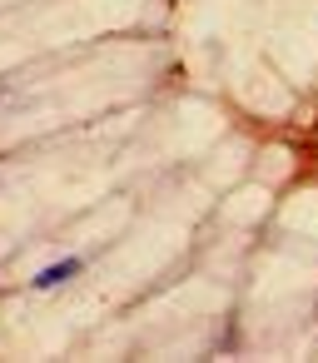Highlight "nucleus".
I'll return each instance as SVG.
<instances>
[{"label":"nucleus","instance_id":"f257e3e1","mask_svg":"<svg viewBox=\"0 0 318 363\" xmlns=\"http://www.w3.org/2000/svg\"><path fill=\"white\" fill-rule=\"evenodd\" d=\"M80 269V259H65V264H55V269H45L40 279H35V289H55V284H65L70 274Z\"/></svg>","mask_w":318,"mask_h":363}]
</instances>
